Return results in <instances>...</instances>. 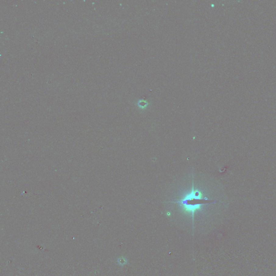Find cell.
Segmentation results:
<instances>
[{
	"mask_svg": "<svg viewBox=\"0 0 276 276\" xmlns=\"http://www.w3.org/2000/svg\"><path fill=\"white\" fill-rule=\"evenodd\" d=\"M173 202L179 204L182 208L185 213L190 214L192 215L193 221H194L195 213L200 210L201 206L206 204L215 203V201L203 196L201 192L199 190L195 189L193 186L189 193L186 195L183 199Z\"/></svg>",
	"mask_w": 276,
	"mask_h": 276,
	"instance_id": "obj_1",
	"label": "cell"
},
{
	"mask_svg": "<svg viewBox=\"0 0 276 276\" xmlns=\"http://www.w3.org/2000/svg\"><path fill=\"white\" fill-rule=\"evenodd\" d=\"M137 105L141 109H145L148 105V102L147 100L146 99H140L138 101Z\"/></svg>",
	"mask_w": 276,
	"mask_h": 276,
	"instance_id": "obj_2",
	"label": "cell"
},
{
	"mask_svg": "<svg viewBox=\"0 0 276 276\" xmlns=\"http://www.w3.org/2000/svg\"><path fill=\"white\" fill-rule=\"evenodd\" d=\"M39 194H35V193H28V192H26V191H22V192L20 193V196H23L24 197H33L35 196V195H38Z\"/></svg>",
	"mask_w": 276,
	"mask_h": 276,
	"instance_id": "obj_3",
	"label": "cell"
},
{
	"mask_svg": "<svg viewBox=\"0 0 276 276\" xmlns=\"http://www.w3.org/2000/svg\"><path fill=\"white\" fill-rule=\"evenodd\" d=\"M118 263L120 265H124L125 263V260L124 258H120L118 260Z\"/></svg>",
	"mask_w": 276,
	"mask_h": 276,
	"instance_id": "obj_4",
	"label": "cell"
}]
</instances>
